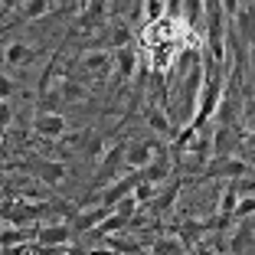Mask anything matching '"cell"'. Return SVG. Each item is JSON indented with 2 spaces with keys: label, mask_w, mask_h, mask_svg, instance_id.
Listing matches in <instances>:
<instances>
[{
  "label": "cell",
  "mask_w": 255,
  "mask_h": 255,
  "mask_svg": "<svg viewBox=\"0 0 255 255\" xmlns=\"http://www.w3.org/2000/svg\"><path fill=\"white\" fill-rule=\"evenodd\" d=\"M128 167H125V137L115 141L112 147H105V154L98 157L95 164V173H92V183H89V193H98L105 190L108 183H115L118 177H125Z\"/></svg>",
  "instance_id": "1"
},
{
  "label": "cell",
  "mask_w": 255,
  "mask_h": 255,
  "mask_svg": "<svg viewBox=\"0 0 255 255\" xmlns=\"http://www.w3.org/2000/svg\"><path fill=\"white\" fill-rule=\"evenodd\" d=\"M26 177H33L36 183H43L46 190H56L62 180H66V167H62V160H53V157H26L23 164H16Z\"/></svg>",
  "instance_id": "2"
},
{
  "label": "cell",
  "mask_w": 255,
  "mask_h": 255,
  "mask_svg": "<svg viewBox=\"0 0 255 255\" xmlns=\"http://www.w3.org/2000/svg\"><path fill=\"white\" fill-rule=\"evenodd\" d=\"M200 89H203V59L193 62V66L187 69V75H183V89H180V121L183 125H190V118H193V112H196Z\"/></svg>",
  "instance_id": "3"
},
{
  "label": "cell",
  "mask_w": 255,
  "mask_h": 255,
  "mask_svg": "<svg viewBox=\"0 0 255 255\" xmlns=\"http://www.w3.org/2000/svg\"><path fill=\"white\" fill-rule=\"evenodd\" d=\"M160 144L154 137H125V167L128 170H141L154 160Z\"/></svg>",
  "instance_id": "4"
},
{
  "label": "cell",
  "mask_w": 255,
  "mask_h": 255,
  "mask_svg": "<svg viewBox=\"0 0 255 255\" xmlns=\"http://www.w3.org/2000/svg\"><path fill=\"white\" fill-rule=\"evenodd\" d=\"M246 173H252V164L242 157H210V164L203 167V180H216V177H229V180H239V177H246Z\"/></svg>",
  "instance_id": "5"
},
{
  "label": "cell",
  "mask_w": 255,
  "mask_h": 255,
  "mask_svg": "<svg viewBox=\"0 0 255 255\" xmlns=\"http://www.w3.org/2000/svg\"><path fill=\"white\" fill-rule=\"evenodd\" d=\"M75 66L85 79H108L112 75V49H85L75 59Z\"/></svg>",
  "instance_id": "6"
},
{
  "label": "cell",
  "mask_w": 255,
  "mask_h": 255,
  "mask_svg": "<svg viewBox=\"0 0 255 255\" xmlns=\"http://www.w3.org/2000/svg\"><path fill=\"white\" fill-rule=\"evenodd\" d=\"M36 242L39 249H69V242H72V229H69L66 223H43L36 226Z\"/></svg>",
  "instance_id": "7"
},
{
  "label": "cell",
  "mask_w": 255,
  "mask_h": 255,
  "mask_svg": "<svg viewBox=\"0 0 255 255\" xmlns=\"http://www.w3.org/2000/svg\"><path fill=\"white\" fill-rule=\"evenodd\" d=\"M183 177H170V187L164 190V193H157L154 200L144 206V213H147L150 219H160V216H167V213H173V206H177V196H180V190H183Z\"/></svg>",
  "instance_id": "8"
},
{
  "label": "cell",
  "mask_w": 255,
  "mask_h": 255,
  "mask_svg": "<svg viewBox=\"0 0 255 255\" xmlns=\"http://www.w3.org/2000/svg\"><path fill=\"white\" fill-rule=\"evenodd\" d=\"M173 177V157L167 154V150H157L154 154V160H150L147 167H141L137 170V180L141 183H150V187H157L160 180H170Z\"/></svg>",
  "instance_id": "9"
},
{
  "label": "cell",
  "mask_w": 255,
  "mask_h": 255,
  "mask_svg": "<svg viewBox=\"0 0 255 255\" xmlns=\"http://www.w3.org/2000/svg\"><path fill=\"white\" fill-rule=\"evenodd\" d=\"M33 134L43 141H59L66 134V115H36L33 118Z\"/></svg>",
  "instance_id": "10"
},
{
  "label": "cell",
  "mask_w": 255,
  "mask_h": 255,
  "mask_svg": "<svg viewBox=\"0 0 255 255\" xmlns=\"http://www.w3.org/2000/svg\"><path fill=\"white\" fill-rule=\"evenodd\" d=\"M144 121H147V128L157 137H173V134H177L173 118L167 115V108H160V105H147V108H144Z\"/></svg>",
  "instance_id": "11"
},
{
  "label": "cell",
  "mask_w": 255,
  "mask_h": 255,
  "mask_svg": "<svg viewBox=\"0 0 255 255\" xmlns=\"http://www.w3.org/2000/svg\"><path fill=\"white\" fill-rule=\"evenodd\" d=\"M56 92H59L62 105H79V102H89L92 85H89V82H79V79H69V75H62L59 85H56Z\"/></svg>",
  "instance_id": "12"
},
{
  "label": "cell",
  "mask_w": 255,
  "mask_h": 255,
  "mask_svg": "<svg viewBox=\"0 0 255 255\" xmlns=\"http://www.w3.org/2000/svg\"><path fill=\"white\" fill-rule=\"evenodd\" d=\"M112 69H115V79H118V82L134 79V72H137V53H134V46L115 49V53H112Z\"/></svg>",
  "instance_id": "13"
},
{
  "label": "cell",
  "mask_w": 255,
  "mask_h": 255,
  "mask_svg": "<svg viewBox=\"0 0 255 255\" xmlns=\"http://www.w3.org/2000/svg\"><path fill=\"white\" fill-rule=\"evenodd\" d=\"M249 249H252V219H239V223H236V233L226 239V252L246 255Z\"/></svg>",
  "instance_id": "14"
},
{
  "label": "cell",
  "mask_w": 255,
  "mask_h": 255,
  "mask_svg": "<svg viewBox=\"0 0 255 255\" xmlns=\"http://www.w3.org/2000/svg\"><path fill=\"white\" fill-rule=\"evenodd\" d=\"M13 10H20L16 20H43V16H49L56 10V3H49V0H23Z\"/></svg>",
  "instance_id": "15"
},
{
  "label": "cell",
  "mask_w": 255,
  "mask_h": 255,
  "mask_svg": "<svg viewBox=\"0 0 255 255\" xmlns=\"http://www.w3.org/2000/svg\"><path fill=\"white\" fill-rule=\"evenodd\" d=\"M36 239V226L33 229H0V249H16V246H30Z\"/></svg>",
  "instance_id": "16"
},
{
  "label": "cell",
  "mask_w": 255,
  "mask_h": 255,
  "mask_svg": "<svg viewBox=\"0 0 255 255\" xmlns=\"http://www.w3.org/2000/svg\"><path fill=\"white\" fill-rule=\"evenodd\" d=\"M36 59V49L26 43H10L7 49H3V62L7 66H30V62Z\"/></svg>",
  "instance_id": "17"
},
{
  "label": "cell",
  "mask_w": 255,
  "mask_h": 255,
  "mask_svg": "<svg viewBox=\"0 0 255 255\" xmlns=\"http://www.w3.org/2000/svg\"><path fill=\"white\" fill-rule=\"evenodd\" d=\"M112 16V13H108ZM108 46H115V49H125V46H131V26H128L121 16H112V30H108Z\"/></svg>",
  "instance_id": "18"
},
{
  "label": "cell",
  "mask_w": 255,
  "mask_h": 255,
  "mask_svg": "<svg viewBox=\"0 0 255 255\" xmlns=\"http://www.w3.org/2000/svg\"><path fill=\"white\" fill-rule=\"evenodd\" d=\"M233 16L239 23V39H246V46H252V3H236Z\"/></svg>",
  "instance_id": "19"
},
{
  "label": "cell",
  "mask_w": 255,
  "mask_h": 255,
  "mask_svg": "<svg viewBox=\"0 0 255 255\" xmlns=\"http://www.w3.org/2000/svg\"><path fill=\"white\" fill-rule=\"evenodd\" d=\"M147 255H187V249L173 239V236H157V239L150 242V252Z\"/></svg>",
  "instance_id": "20"
},
{
  "label": "cell",
  "mask_w": 255,
  "mask_h": 255,
  "mask_svg": "<svg viewBox=\"0 0 255 255\" xmlns=\"http://www.w3.org/2000/svg\"><path fill=\"white\" fill-rule=\"evenodd\" d=\"M137 210H141V206H137V200H134V196H131V193H128L125 200H118V203H115V206H112V213H115V216L128 219V223H131V219L137 216Z\"/></svg>",
  "instance_id": "21"
},
{
  "label": "cell",
  "mask_w": 255,
  "mask_h": 255,
  "mask_svg": "<svg viewBox=\"0 0 255 255\" xmlns=\"http://www.w3.org/2000/svg\"><path fill=\"white\" fill-rule=\"evenodd\" d=\"M180 7H183V20H187V26H200V23H203L206 3H200V0H190V3H180Z\"/></svg>",
  "instance_id": "22"
},
{
  "label": "cell",
  "mask_w": 255,
  "mask_h": 255,
  "mask_svg": "<svg viewBox=\"0 0 255 255\" xmlns=\"http://www.w3.org/2000/svg\"><path fill=\"white\" fill-rule=\"evenodd\" d=\"M167 16V3L160 0H144V23H160Z\"/></svg>",
  "instance_id": "23"
},
{
  "label": "cell",
  "mask_w": 255,
  "mask_h": 255,
  "mask_svg": "<svg viewBox=\"0 0 255 255\" xmlns=\"http://www.w3.org/2000/svg\"><path fill=\"white\" fill-rule=\"evenodd\" d=\"M252 213H255V200H252V196H242V200L236 203V210H233V216H229V223H239V219H252Z\"/></svg>",
  "instance_id": "24"
},
{
  "label": "cell",
  "mask_w": 255,
  "mask_h": 255,
  "mask_svg": "<svg viewBox=\"0 0 255 255\" xmlns=\"http://www.w3.org/2000/svg\"><path fill=\"white\" fill-rule=\"evenodd\" d=\"M131 196H134V200H137V206L144 210V206H147V203L154 200V196H157V187H150V183H137V187L131 190Z\"/></svg>",
  "instance_id": "25"
},
{
  "label": "cell",
  "mask_w": 255,
  "mask_h": 255,
  "mask_svg": "<svg viewBox=\"0 0 255 255\" xmlns=\"http://www.w3.org/2000/svg\"><path fill=\"white\" fill-rule=\"evenodd\" d=\"M233 190L239 193V200H242V196H252V190H255V180H252V173H246V177H239V180H233Z\"/></svg>",
  "instance_id": "26"
},
{
  "label": "cell",
  "mask_w": 255,
  "mask_h": 255,
  "mask_svg": "<svg viewBox=\"0 0 255 255\" xmlns=\"http://www.w3.org/2000/svg\"><path fill=\"white\" fill-rule=\"evenodd\" d=\"M13 89H16V82L10 79L7 72H0V102H10V95H13Z\"/></svg>",
  "instance_id": "27"
},
{
  "label": "cell",
  "mask_w": 255,
  "mask_h": 255,
  "mask_svg": "<svg viewBox=\"0 0 255 255\" xmlns=\"http://www.w3.org/2000/svg\"><path fill=\"white\" fill-rule=\"evenodd\" d=\"M10 121H13V108H10V102H0V128L10 131Z\"/></svg>",
  "instance_id": "28"
},
{
  "label": "cell",
  "mask_w": 255,
  "mask_h": 255,
  "mask_svg": "<svg viewBox=\"0 0 255 255\" xmlns=\"http://www.w3.org/2000/svg\"><path fill=\"white\" fill-rule=\"evenodd\" d=\"M85 255H115V252H112V249H105V246H95V249H89Z\"/></svg>",
  "instance_id": "29"
},
{
  "label": "cell",
  "mask_w": 255,
  "mask_h": 255,
  "mask_svg": "<svg viewBox=\"0 0 255 255\" xmlns=\"http://www.w3.org/2000/svg\"><path fill=\"white\" fill-rule=\"evenodd\" d=\"M85 252H89V249H82V246H69L62 255H85Z\"/></svg>",
  "instance_id": "30"
},
{
  "label": "cell",
  "mask_w": 255,
  "mask_h": 255,
  "mask_svg": "<svg viewBox=\"0 0 255 255\" xmlns=\"http://www.w3.org/2000/svg\"><path fill=\"white\" fill-rule=\"evenodd\" d=\"M3 134H7V128H0V141H3Z\"/></svg>",
  "instance_id": "31"
},
{
  "label": "cell",
  "mask_w": 255,
  "mask_h": 255,
  "mask_svg": "<svg viewBox=\"0 0 255 255\" xmlns=\"http://www.w3.org/2000/svg\"><path fill=\"white\" fill-rule=\"evenodd\" d=\"M141 255H147V252H141Z\"/></svg>",
  "instance_id": "32"
},
{
  "label": "cell",
  "mask_w": 255,
  "mask_h": 255,
  "mask_svg": "<svg viewBox=\"0 0 255 255\" xmlns=\"http://www.w3.org/2000/svg\"><path fill=\"white\" fill-rule=\"evenodd\" d=\"M0 229H3V226H0Z\"/></svg>",
  "instance_id": "33"
}]
</instances>
